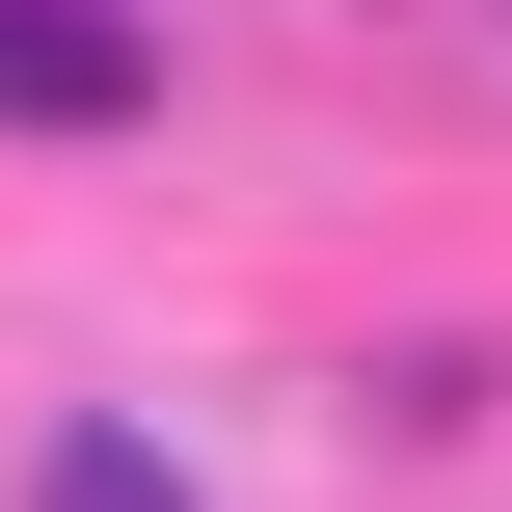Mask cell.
Masks as SVG:
<instances>
[{
  "mask_svg": "<svg viewBox=\"0 0 512 512\" xmlns=\"http://www.w3.org/2000/svg\"><path fill=\"white\" fill-rule=\"evenodd\" d=\"M135 108H162L135 0H0V135H135Z\"/></svg>",
  "mask_w": 512,
  "mask_h": 512,
  "instance_id": "cell-1",
  "label": "cell"
},
{
  "mask_svg": "<svg viewBox=\"0 0 512 512\" xmlns=\"http://www.w3.org/2000/svg\"><path fill=\"white\" fill-rule=\"evenodd\" d=\"M27 512H189V486H162V432H108V405H81V432L27 459Z\"/></svg>",
  "mask_w": 512,
  "mask_h": 512,
  "instance_id": "cell-2",
  "label": "cell"
}]
</instances>
